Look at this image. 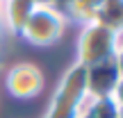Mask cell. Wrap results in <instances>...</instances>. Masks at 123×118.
I'll return each mask as SVG.
<instances>
[{
	"label": "cell",
	"mask_w": 123,
	"mask_h": 118,
	"mask_svg": "<svg viewBox=\"0 0 123 118\" xmlns=\"http://www.w3.org/2000/svg\"><path fill=\"white\" fill-rule=\"evenodd\" d=\"M64 27H66L64 11H59L55 5H39L25 21L21 36L27 43L43 48V45L57 43L64 34Z\"/></svg>",
	"instance_id": "3957f363"
},
{
	"label": "cell",
	"mask_w": 123,
	"mask_h": 118,
	"mask_svg": "<svg viewBox=\"0 0 123 118\" xmlns=\"http://www.w3.org/2000/svg\"><path fill=\"white\" fill-rule=\"evenodd\" d=\"M119 107L107 98V100H89L84 107V118H116Z\"/></svg>",
	"instance_id": "9c48e42d"
},
{
	"label": "cell",
	"mask_w": 123,
	"mask_h": 118,
	"mask_svg": "<svg viewBox=\"0 0 123 118\" xmlns=\"http://www.w3.org/2000/svg\"><path fill=\"white\" fill-rule=\"evenodd\" d=\"M103 0H66V18H73L80 25L96 21V14L100 9Z\"/></svg>",
	"instance_id": "ba28073f"
},
{
	"label": "cell",
	"mask_w": 123,
	"mask_h": 118,
	"mask_svg": "<svg viewBox=\"0 0 123 118\" xmlns=\"http://www.w3.org/2000/svg\"><path fill=\"white\" fill-rule=\"evenodd\" d=\"M114 64L119 68V75L123 77V34H119V43H116V52H114Z\"/></svg>",
	"instance_id": "30bf717a"
},
{
	"label": "cell",
	"mask_w": 123,
	"mask_h": 118,
	"mask_svg": "<svg viewBox=\"0 0 123 118\" xmlns=\"http://www.w3.org/2000/svg\"><path fill=\"white\" fill-rule=\"evenodd\" d=\"M121 79L114 59L100 61L87 68V96L89 100H107L114 93L116 82Z\"/></svg>",
	"instance_id": "5b68a950"
},
{
	"label": "cell",
	"mask_w": 123,
	"mask_h": 118,
	"mask_svg": "<svg viewBox=\"0 0 123 118\" xmlns=\"http://www.w3.org/2000/svg\"><path fill=\"white\" fill-rule=\"evenodd\" d=\"M116 118H123V107H119V109H116Z\"/></svg>",
	"instance_id": "4fadbf2b"
},
{
	"label": "cell",
	"mask_w": 123,
	"mask_h": 118,
	"mask_svg": "<svg viewBox=\"0 0 123 118\" xmlns=\"http://www.w3.org/2000/svg\"><path fill=\"white\" fill-rule=\"evenodd\" d=\"M39 5H55V0H5L0 5V14H2V25L7 32L14 36H21V30L30 14L34 11Z\"/></svg>",
	"instance_id": "8992f818"
},
{
	"label": "cell",
	"mask_w": 123,
	"mask_h": 118,
	"mask_svg": "<svg viewBox=\"0 0 123 118\" xmlns=\"http://www.w3.org/2000/svg\"><path fill=\"white\" fill-rule=\"evenodd\" d=\"M82 118H84V114H82Z\"/></svg>",
	"instance_id": "9a60e30c"
},
{
	"label": "cell",
	"mask_w": 123,
	"mask_h": 118,
	"mask_svg": "<svg viewBox=\"0 0 123 118\" xmlns=\"http://www.w3.org/2000/svg\"><path fill=\"white\" fill-rule=\"evenodd\" d=\"M116 43H119V34L112 32L110 27L100 25L96 21L82 25L78 36V64L89 68L100 61L114 59Z\"/></svg>",
	"instance_id": "7a4b0ae2"
},
{
	"label": "cell",
	"mask_w": 123,
	"mask_h": 118,
	"mask_svg": "<svg viewBox=\"0 0 123 118\" xmlns=\"http://www.w3.org/2000/svg\"><path fill=\"white\" fill-rule=\"evenodd\" d=\"M96 23L110 27L116 34H123V0H103L96 14Z\"/></svg>",
	"instance_id": "52a82bcc"
},
{
	"label": "cell",
	"mask_w": 123,
	"mask_h": 118,
	"mask_svg": "<svg viewBox=\"0 0 123 118\" xmlns=\"http://www.w3.org/2000/svg\"><path fill=\"white\" fill-rule=\"evenodd\" d=\"M2 2H5V0H0V5H2Z\"/></svg>",
	"instance_id": "5bb4252c"
},
{
	"label": "cell",
	"mask_w": 123,
	"mask_h": 118,
	"mask_svg": "<svg viewBox=\"0 0 123 118\" xmlns=\"http://www.w3.org/2000/svg\"><path fill=\"white\" fill-rule=\"evenodd\" d=\"M112 102H114L116 107H123V77L116 82V86H114V93H112V98H110Z\"/></svg>",
	"instance_id": "8fae6325"
},
{
	"label": "cell",
	"mask_w": 123,
	"mask_h": 118,
	"mask_svg": "<svg viewBox=\"0 0 123 118\" xmlns=\"http://www.w3.org/2000/svg\"><path fill=\"white\" fill-rule=\"evenodd\" d=\"M87 102V68L75 61L62 75L43 118H82Z\"/></svg>",
	"instance_id": "6da1fadb"
},
{
	"label": "cell",
	"mask_w": 123,
	"mask_h": 118,
	"mask_svg": "<svg viewBox=\"0 0 123 118\" xmlns=\"http://www.w3.org/2000/svg\"><path fill=\"white\" fill-rule=\"evenodd\" d=\"M2 32H5V25H2V14H0V64H2Z\"/></svg>",
	"instance_id": "7c38bea8"
},
{
	"label": "cell",
	"mask_w": 123,
	"mask_h": 118,
	"mask_svg": "<svg viewBox=\"0 0 123 118\" xmlns=\"http://www.w3.org/2000/svg\"><path fill=\"white\" fill-rule=\"evenodd\" d=\"M5 86H7L9 96L14 98H21V100L37 98L43 91V73L32 61L14 64L5 75Z\"/></svg>",
	"instance_id": "277c9868"
}]
</instances>
